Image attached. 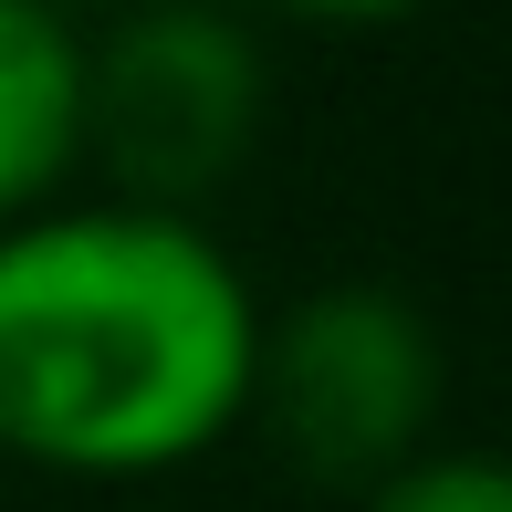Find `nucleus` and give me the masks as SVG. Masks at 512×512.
<instances>
[{
  "label": "nucleus",
  "mask_w": 512,
  "mask_h": 512,
  "mask_svg": "<svg viewBox=\"0 0 512 512\" xmlns=\"http://www.w3.org/2000/svg\"><path fill=\"white\" fill-rule=\"evenodd\" d=\"M53 11H63V21H84V11H105V21H115V11H136V0H53Z\"/></svg>",
  "instance_id": "obj_7"
},
{
  "label": "nucleus",
  "mask_w": 512,
  "mask_h": 512,
  "mask_svg": "<svg viewBox=\"0 0 512 512\" xmlns=\"http://www.w3.org/2000/svg\"><path fill=\"white\" fill-rule=\"evenodd\" d=\"M262 304L178 209H32L0 230V450L63 481H157L251 418Z\"/></svg>",
  "instance_id": "obj_1"
},
{
  "label": "nucleus",
  "mask_w": 512,
  "mask_h": 512,
  "mask_svg": "<svg viewBox=\"0 0 512 512\" xmlns=\"http://www.w3.org/2000/svg\"><path fill=\"white\" fill-rule=\"evenodd\" d=\"M84 168V21L53 0H0V230L53 209Z\"/></svg>",
  "instance_id": "obj_4"
},
{
  "label": "nucleus",
  "mask_w": 512,
  "mask_h": 512,
  "mask_svg": "<svg viewBox=\"0 0 512 512\" xmlns=\"http://www.w3.org/2000/svg\"><path fill=\"white\" fill-rule=\"evenodd\" d=\"M439 398V324L387 283H324L283 324H262L251 356V408L283 439V460L324 492H377L408 460H429Z\"/></svg>",
  "instance_id": "obj_3"
},
{
  "label": "nucleus",
  "mask_w": 512,
  "mask_h": 512,
  "mask_svg": "<svg viewBox=\"0 0 512 512\" xmlns=\"http://www.w3.org/2000/svg\"><path fill=\"white\" fill-rule=\"evenodd\" d=\"M262 11L314 21V32H377V21H408V11H429V0H262Z\"/></svg>",
  "instance_id": "obj_6"
},
{
  "label": "nucleus",
  "mask_w": 512,
  "mask_h": 512,
  "mask_svg": "<svg viewBox=\"0 0 512 512\" xmlns=\"http://www.w3.org/2000/svg\"><path fill=\"white\" fill-rule=\"evenodd\" d=\"M272 115L262 32L220 0H136L84 42V157L126 209H189L241 178Z\"/></svg>",
  "instance_id": "obj_2"
},
{
  "label": "nucleus",
  "mask_w": 512,
  "mask_h": 512,
  "mask_svg": "<svg viewBox=\"0 0 512 512\" xmlns=\"http://www.w3.org/2000/svg\"><path fill=\"white\" fill-rule=\"evenodd\" d=\"M366 512H512V481H502V460H481V450H429V460H408L398 481H377Z\"/></svg>",
  "instance_id": "obj_5"
}]
</instances>
